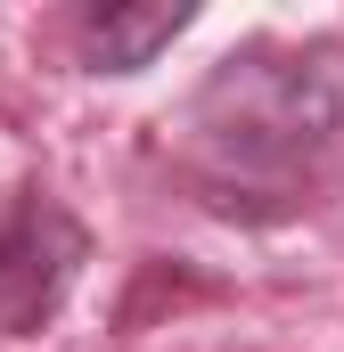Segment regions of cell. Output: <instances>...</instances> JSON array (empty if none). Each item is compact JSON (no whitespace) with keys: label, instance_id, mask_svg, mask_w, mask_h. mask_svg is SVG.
Wrapping results in <instances>:
<instances>
[{"label":"cell","instance_id":"1","mask_svg":"<svg viewBox=\"0 0 344 352\" xmlns=\"http://www.w3.org/2000/svg\"><path fill=\"white\" fill-rule=\"evenodd\" d=\"M189 123H197L205 156L230 173H295L344 140V50L336 41L230 50L205 74Z\"/></svg>","mask_w":344,"mask_h":352},{"label":"cell","instance_id":"2","mask_svg":"<svg viewBox=\"0 0 344 352\" xmlns=\"http://www.w3.org/2000/svg\"><path fill=\"white\" fill-rule=\"evenodd\" d=\"M83 263H90V230L50 188H25L0 221V336H41L66 311Z\"/></svg>","mask_w":344,"mask_h":352},{"label":"cell","instance_id":"3","mask_svg":"<svg viewBox=\"0 0 344 352\" xmlns=\"http://www.w3.org/2000/svg\"><path fill=\"white\" fill-rule=\"evenodd\" d=\"M189 0H107V8H83V58L90 74H140L156 66V50H172L189 33Z\"/></svg>","mask_w":344,"mask_h":352}]
</instances>
